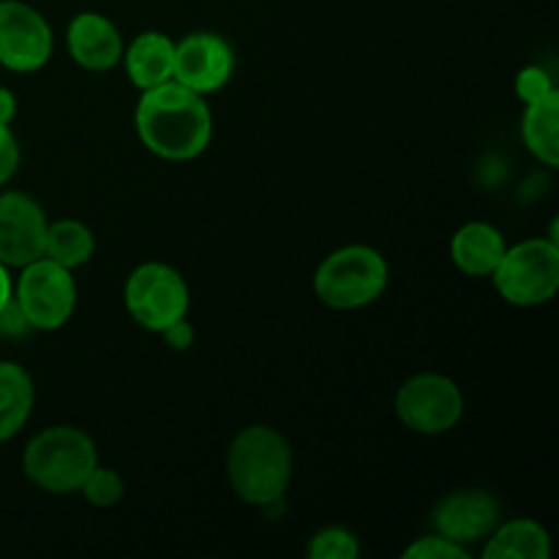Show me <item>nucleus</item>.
Instances as JSON below:
<instances>
[{
	"label": "nucleus",
	"instance_id": "423d86ee",
	"mask_svg": "<svg viewBox=\"0 0 559 559\" xmlns=\"http://www.w3.org/2000/svg\"><path fill=\"white\" fill-rule=\"evenodd\" d=\"M123 304L136 325L151 333H162L173 322L189 317V284L173 265L145 262L126 278Z\"/></svg>",
	"mask_w": 559,
	"mask_h": 559
},
{
	"label": "nucleus",
	"instance_id": "7ed1b4c3",
	"mask_svg": "<svg viewBox=\"0 0 559 559\" xmlns=\"http://www.w3.org/2000/svg\"><path fill=\"white\" fill-rule=\"evenodd\" d=\"M96 464V445L76 426L41 429L22 453L25 478L47 495H76Z\"/></svg>",
	"mask_w": 559,
	"mask_h": 559
},
{
	"label": "nucleus",
	"instance_id": "f3484780",
	"mask_svg": "<svg viewBox=\"0 0 559 559\" xmlns=\"http://www.w3.org/2000/svg\"><path fill=\"white\" fill-rule=\"evenodd\" d=\"M36 404V385L20 364L0 360V442L20 435Z\"/></svg>",
	"mask_w": 559,
	"mask_h": 559
},
{
	"label": "nucleus",
	"instance_id": "20e7f679",
	"mask_svg": "<svg viewBox=\"0 0 559 559\" xmlns=\"http://www.w3.org/2000/svg\"><path fill=\"white\" fill-rule=\"evenodd\" d=\"M391 282L385 257L364 243L344 246L328 254L314 271V295L320 304L336 311H355L371 306Z\"/></svg>",
	"mask_w": 559,
	"mask_h": 559
},
{
	"label": "nucleus",
	"instance_id": "39448f33",
	"mask_svg": "<svg viewBox=\"0 0 559 559\" xmlns=\"http://www.w3.org/2000/svg\"><path fill=\"white\" fill-rule=\"evenodd\" d=\"M491 278L506 304L522 309L549 304L559 289V243L549 238H530L511 246Z\"/></svg>",
	"mask_w": 559,
	"mask_h": 559
},
{
	"label": "nucleus",
	"instance_id": "393cba45",
	"mask_svg": "<svg viewBox=\"0 0 559 559\" xmlns=\"http://www.w3.org/2000/svg\"><path fill=\"white\" fill-rule=\"evenodd\" d=\"M27 331H33L31 322L25 320V314H22V309L16 306L14 295H11L9 304L0 309V336L5 338H22Z\"/></svg>",
	"mask_w": 559,
	"mask_h": 559
},
{
	"label": "nucleus",
	"instance_id": "f03ea898",
	"mask_svg": "<svg viewBox=\"0 0 559 559\" xmlns=\"http://www.w3.org/2000/svg\"><path fill=\"white\" fill-rule=\"evenodd\" d=\"M293 448L273 426H246L227 451V478L235 495L254 508L282 502L293 480Z\"/></svg>",
	"mask_w": 559,
	"mask_h": 559
},
{
	"label": "nucleus",
	"instance_id": "cd10ccee",
	"mask_svg": "<svg viewBox=\"0 0 559 559\" xmlns=\"http://www.w3.org/2000/svg\"><path fill=\"white\" fill-rule=\"evenodd\" d=\"M11 295H14V278H11L9 267L0 262V309H3L5 304L11 300Z\"/></svg>",
	"mask_w": 559,
	"mask_h": 559
},
{
	"label": "nucleus",
	"instance_id": "9b49d317",
	"mask_svg": "<svg viewBox=\"0 0 559 559\" xmlns=\"http://www.w3.org/2000/svg\"><path fill=\"white\" fill-rule=\"evenodd\" d=\"M47 224L44 207L31 194L0 191V262L25 267L44 257Z\"/></svg>",
	"mask_w": 559,
	"mask_h": 559
},
{
	"label": "nucleus",
	"instance_id": "412c9836",
	"mask_svg": "<svg viewBox=\"0 0 559 559\" xmlns=\"http://www.w3.org/2000/svg\"><path fill=\"white\" fill-rule=\"evenodd\" d=\"M80 491L85 495V500L91 502V506L112 508L123 500L126 484H123V478L115 473V469L96 464V467H93V473L85 478V484H82Z\"/></svg>",
	"mask_w": 559,
	"mask_h": 559
},
{
	"label": "nucleus",
	"instance_id": "a211bd4d",
	"mask_svg": "<svg viewBox=\"0 0 559 559\" xmlns=\"http://www.w3.org/2000/svg\"><path fill=\"white\" fill-rule=\"evenodd\" d=\"M522 136L527 151L546 167H559V93L524 107Z\"/></svg>",
	"mask_w": 559,
	"mask_h": 559
},
{
	"label": "nucleus",
	"instance_id": "2eb2a0df",
	"mask_svg": "<svg viewBox=\"0 0 559 559\" xmlns=\"http://www.w3.org/2000/svg\"><path fill=\"white\" fill-rule=\"evenodd\" d=\"M506 238L497 227L486 222H469L456 229L451 240V260L462 273L484 278L495 273L506 254Z\"/></svg>",
	"mask_w": 559,
	"mask_h": 559
},
{
	"label": "nucleus",
	"instance_id": "6e6552de",
	"mask_svg": "<svg viewBox=\"0 0 559 559\" xmlns=\"http://www.w3.org/2000/svg\"><path fill=\"white\" fill-rule=\"evenodd\" d=\"M396 415L415 435H445L462 420L464 396L451 377L426 371L402 382L396 391Z\"/></svg>",
	"mask_w": 559,
	"mask_h": 559
},
{
	"label": "nucleus",
	"instance_id": "bb28decb",
	"mask_svg": "<svg viewBox=\"0 0 559 559\" xmlns=\"http://www.w3.org/2000/svg\"><path fill=\"white\" fill-rule=\"evenodd\" d=\"M16 115V96L9 91V87H0V123L11 126Z\"/></svg>",
	"mask_w": 559,
	"mask_h": 559
},
{
	"label": "nucleus",
	"instance_id": "4468645a",
	"mask_svg": "<svg viewBox=\"0 0 559 559\" xmlns=\"http://www.w3.org/2000/svg\"><path fill=\"white\" fill-rule=\"evenodd\" d=\"M123 66L131 85L140 91L164 85L173 80L175 41L158 31H145L123 49Z\"/></svg>",
	"mask_w": 559,
	"mask_h": 559
},
{
	"label": "nucleus",
	"instance_id": "dca6fc26",
	"mask_svg": "<svg viewBox=\"0 0 559 559\" xmlns=\"http://www.w3.org/2000/svg\"><path fill=\"white\" fill-rule=\"evenodd\" d=\"M549 533L533 519L497 524L484 549V559H549Z\"/></svg>",
	"mask_w": 559,
	"mask_h": 559
},
{
	"label": "nucleus",
	"instance_id": "ddd939ff",
	"mask_svg": "<svg viewBox=\"0 0 559 559\" xmlns=\"http://www.w3.org/2000/svg\"><path fill=\"white\" fill-rule=\"evenodd\" d=\"M66 47L71 60L87 71H109L123 60V36L112 20L96 11H82L69 22Z\"/></svg>",
	"mask_w": 559,
	"mask_h": 559
},
{
	"label": "nucleus",
	"instance_id": "a878e982",
	"mask_svg": "<svg viewBox=\"0 0 559 559\" xmlns=\"http://www.w3.org/2000/svg\"><path fill=\"white\" fill-rule=\"evenodd\" d=\"M162 336L173 349H189L191 344H194V328H191L189 320L183 317V320L173 322L167 331H162Z\"/></svg>",
	"mask_w": 559,
	"mask_h": 559
},
{
	"label": "nucleus",
	"instance_id": "9d476101",
	"mask_svg": "<svg viewBox=\"0 0 559 559\" xmlns=\"http://www.w3.org/2000/svg\"><path fill=\"white\" fill-rule=\"evenodd\" d=\"M235 52L227 38L216 33H191L175 41L173 80L189 91L207 96L233 80Z\"/></svg>",
	"mask_w": 559,
	"mask_h": 559
},
{
	"label": "nucleus",
	"instance_id": "5701e85b",
	"mask_svg": "<svg viewBox=\"0 0 559 559\" xmlns=\"http://www.w3.org/2000/svg\"><path fill=\"white\" fill-rule=\"evenodd\" d=\"M469 551L442 535H424L404 549V559H467Z\"/></svg>",
	"mask_w": 559,
	"mask_h": 559
},
{
	"label": "nucleus",
	"instance_id": "0eeeda50",
	"mask_svg": "<svg viewBox=\"0 0 559 559\" xmlns=\"http://www.w3.org/2000/svg\"><path fill=\"white\" fill-rule=\"evenodd\" d=\"M20 271L14 300L33 331L63 328L76 309V282L69 267L58 265L49 257H38Z\"/></svg>",
	"mask_w": 559,
	"mask_h": 559
},
{
	"label": "nucleus",
	"instance_id": "f8f14e48",
	"mask_svg": "<svg viewBox=\"0 0 559 559\" xmlns=\"http://www.w3.org/2000/svg\"><path fill=\"white\" fill-rule=\"evenodd\" d=\"M431 524L437 535L467 549L469 544L489 538L491 530L500 524V502L480 489L453 491L437 502Z\"/></svg>",
	"mask_w": 559,
	"mask_h": 559
},
{
	"label": "nucleus",
	"instance_id": "1a4fd4ad",
	"mask_svg": "<svg viewBox=\"0 0 559 559\" xmlns=\"http://www.w3.org/2000/svg\"><path fill=\"white\" fill-rule=\"evenodd\" d=\"M52 27L41 11L22 0H0V66L33 74L52 58Z\"/></svg>",
	"mask_w": 559,
	"mask_h": 559
},
{
	"label": "nucleus",
	"instance_id": "6ab92c4d",
	"mask_svg": "<svg viewBox=\"0 0 559 559\" xmlns=\"http://www.w3.org/2000/svg\"><path fill=\"white\" fill-rule=\"evenodd\" d=\"M93 251H96V240L87 224L76 222V218H60V222L47 224V240H44V257H49L58 265L82 267L91 262Z\"/></svg>",
	"mask_w": 559,
	"mask_h": 559
},
{
	"label": "nucleus",
	"instance_id": "f257e3e1",
	"mask_svg": "<svg viewBox=\"0 0 559 559\" xmlns=\"http://www.w3.org/2000/svg\"><path fill=\"white\" fill-rule=\"evenodd\" d=\"M134 129L142 145L164 162H191L211 145L213 115L205 96L169 80L142 91Z\"/></svg>",
	"mask_w": 559,
	"mask_h": 559
},
{
	"label": "nucleus",
	"instance_id": "aec40b11",
	"mask_svg": "<svg viewBox=\"0 0 559 559\" xmlns=\"http://www.w3.org/2000/svg\"><path fill=\"white\" fill-rule=\"evenodd\" d=\"M306 555L311 559H358L360 544L349 530L325 527L314 533L306 546Z\"/></svg>",
	"mask_w": 559,
	"mask_h": 559
},
{
	"label": "nucleus",
	"instance_id": "4be33fe9",
	"mask_svg": "<svg viewBox=\"0 0 559 559\" xmlns=\"http://www.w3.org/2000/svg\"><path fill=\"white\" fill-rule=\"evenodd\" d=\"M555 91H557L555 80H551V74L544 69V66H527V69L519 71L516 96L522 98L524 107L535 102H544V98L551 96Z\"/></svg>",
	"mask_w": 559,
	"mask_h": 559
},
{
	"label": "nucleus",
	"instance_id": "b1692460",
	"mask_svg": "<svg viewBox=\"0 0 559 559\" xmlns=\"http://www.w3.org/2000/svg\"><path fill=\"white\" fill-rule=\"evenodd\" d=\"M20 169V142L11 126L0 123V186L9 183Z\"/></svg>",
	"mask_w": 559,
	"mask_h": 559
}]
</instances>
